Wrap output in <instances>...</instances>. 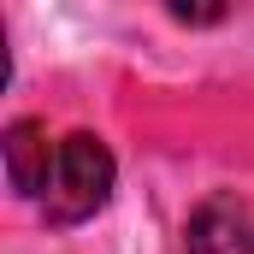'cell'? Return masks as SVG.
Here are the masks:
<instances>
[{"label": "cell", "instance_id": "obj_1", "mask_svg": "<svg viewBox=\"0 0 254 254\" xmlns=\"http://www.w3.org/2000/svg\"><path fill=\"white\" fill-rule=\"evenodd\" d=\"M107 195H113V154H107V142L89 136V130L65 136L54 148V172H48L42 195H36L42 219L60 225V231L65 225H83V219H95L107 207Z\"/></svg>", "mask_w": 254, "mask_h": 254}, {"label": "cell", "instance_id": "obj_3", "mask_svg": "<svg viewBox=\"0 0 254 254\" xmlns=\"http://www.w3.org/2000/svg\"><path fill=\"white\" fill-rule=\"evenodd\" d=\"M6 178H12V190L24 195V201H36L42 184H48V172H54V136L42 119H18V125H6Z\"/></svg>", "mask_w": 254, "mask_h": 254}, {"label": "cell", "instance_id": "obj_4", "mask_svg": "<svg viewBox=\"0 0 254 254\" xmlns=\"http://www.w3.org/2000/svg\"><path fill=\"white\" fill-rule=\"evenodd\" d=\"M225 12H231V0H172L178 24H219Z\"/></svg>", "mask_w": 254, "mask_h": 254}, {"label": "cell", "instance_id": "obj_2", "mask_svg": "<svg viewBox=\"0 0 254 254\" xmlns=\"http://www.w3.org/2000/svg\"><path fill=\"white\" fill-rule=\"evenodd\" d=\"M184 254H254V213L237 195H207L184 225Z\"/></svg>", "mask_w": 254, "mask_h": 254}]
</instances>
